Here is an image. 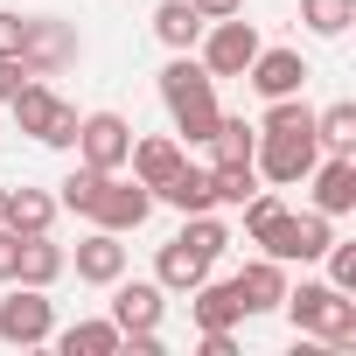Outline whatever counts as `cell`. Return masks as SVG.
Wrapping results in <instances>:
<instances>
[{"label":"cell","mask_w":356,"mask_h":356,"mask_svg":"<svg viewBox=\"0 0 356 356\" xmlns=\"http://www.w3.org/2000/svg\"><path fill=\"white\" fill-rule=\"evenodd\" d=\"M0 56H22V15H0Z\"/></svg>","instance_id":"obj_35"},{"label":"cell","mask_w":356,"mask_h":356,"mask_svg":"<svg viewBox=\"0 0 356 356\" xmlns=\"http://www.w3.org/2000/svg\"><path fill=\"white\" fill-rule=\"evenodd\" d=\"M231 286H238L245 314H273V307L286 300V266H280V259H252V266H245Z\"/></svg>","instance_id":"obj_16"},{"label":"cell","mask_w":356,"mask_h":356,"mask_svg":"<svg viewBox=\"0 0 356 356\" xmlns=\"http://www.w3.org/2000/svg\"><path fill=\"white\" fill-rule=\"evenodd\" d=\"M154 280H161L168 293H196V286L210 280V259H203L196 245H182V238H168L161 259H154Z\"/></svg>","instance_id":"obj_18"},{"label":"cell","mask_w":356,"mask_h":356,"mask_svg":"<svg viewBox=\"0 0 356 356\" xmlns=\"http://www.w3.org/2000/svg\"><path fill=\"white\" fill-rule=\"evenodd\" d=\"M56 335V300H49V286H22L15 280V293L0 300V342L8 349H42Z\"/></svg>","instance_id":"obj_4"},{"label":"cell","mask_w":356,"mask_h":356,"mask_svg":"<svg viewBox=\"0 0 356 356\" xmlns=\"http://www.w3.org/2000/svg\"><path fill=\"white\" fill-rule=\"evenodd\" d=\"M154 203H168V210H182V217H196V210H217V196H210V168H175L168 182L154 189Z\"/></svg>","instance_id":"obj_19"},{"label":"cell","mask_w":356,"mask_h":356,"mask_svg":"<svg viewBox=\"0 0 356 356\" xmlns=\"http://www.w3.org/2000/svg\"><path fill=\"white\" fill-rule=\"evenodd\" d=\"M252 147H259V126L217 119V133H210V154H217V161H252Z\"/></svg>","instance_id":"obj_29"},{"label":"cell","mask_w":356,"mask_h":356,"mask_svg":"<svg viewBox=\"0 0 356 356\" xmlns=\"http://www.w3.org/2000/svg\"><path fill=\"white\" fill-rule=\"evenodd\" d=\"M259 133H314V112H307V98L293 91V98H266V119H259Z\"/></svg>","instance_id":"obj_28"},{"label":"cell","mask_w":356,"mask_h":356,"mask_svg":"<svg viewBox=\"0 0 356 356\" xmlns=\"http://www.w3.org/2000/svg\"><path fill=\"white\" fill-rule=\"evenodd\" d=\"M314 140H321L328 154H356V105H328V112H314Z\"/></svg>","instance_id":"obj_26"},{"label":"cell","mask_w":356,"mask_h":356,"mask_svg":"<svg viewBox=\"0 0 356 356\" xmlns=\"http://www.w3.org/2000/svg\"><path fill=\"white\" fill-rule=\"evenodd\" d=\"M98 182H105V168H84V161H77V168L63 175V189H56V210H77V217H84L91 196H98Z\"/></svg>","instance_id":"obj_30"},{"label":"cell","mask_w":356,"mask_h":356,"mask_svg":"<svg viewBox=\"0 0 356 356\" xmlns=\"http://www.w3.org/2000/svg\"><path fill=\"white\" fill-rule=\"evenodd\" d=\"M0 224H8V231H49L56 224V196L49 189H8V217H0Z\"/></svg>","instance_id":"obj_22"},{"label":"cell","mask_w":356,"mask_h":356,"mask_svg":"<svg viewBox=\"0 0 356 356\" xmlns=\"http://www.w3.org/2000/svg\"><path fill=\"white\" fill-rule=\"evenodd\" d=\"M161 105H168L175 133H182L189 147H210V133H217V119H224V105H217V77H210L189 49H175V63L161 70Z\"/></svg>","instance_id":"obj_1"},{"label":"cell","mask_w":356,"mask_h":356,"mask_svg":"<svg viewBox=\"0 0 356 356\" xmlns=\"http://www.w3.org/2000/svg\"><path fill=\"white\" fill-rule=\"evenodd\" d=\"M70 266H77V280H84V286H112V280L126 273V245H119V231H91V238L77 245V259H70Z\"/></svg>","instance_id":"obj_15"},{"label":"cell","mask_w":356,"mask_h":356,"mask_svg":"<svg viewBox=\"0 0 356 356\" xmlns=\"http://www.w3.org/2000/svg\"><path fill=\"white\" fill-rule=\"evenodd\" d=\"M63 356H112L119 349V321H77V328H63V335H49Z\"/></svg>","instance_id":"obj_23"},{"label":"cell","mask_w":356,"mask_h":356,"mask_svg":"<svg viewBox=\"0 0 356 356\" xmlns=\"http://www.w3.org/2000/svg\"><path fill=\"white\" fill-rule=\"evenodd\" d=\"M203 22H224V15H245V0H189Z\"/></svg>","instance_id":"obj_34"},{"label":"cell","mask_w":356,"mask_h":356,"mask_svg":"<svg viewBox=\"0 0 356 356\" xmlns=\"http://www.w3.org/2000/svg\"><path fill=\"white\" fill-rule=\"evenodd\" d=\"M252 56H259V29H252L245 15H224V22L203 29V56H196V63H203L210 77H245Z\"/></svg>","instance_id":"obj_6"},{"label":"cell","mask_w":356,"mask_h":356,"mask_svg":"<svg viewBox=\"0 0 356 356\" xmlns=\"http://www.w3.org/2000/svg\"><path fill=\"white\" fill-rule=\"evenodd\" d=\"M321 161V140L314 133H259V147H252V168L266 175L273 189H293V182H307V168Z\"/></svg>","instance_id":"obj_5"},{"label":"cell","mask_w":356,"mask_h":356,"mask_svg":"<svg viewBox=\"0 0 356 356\" xmlns=\"http://www.w3.org/2000/svg\"><path fill=\"white\" fill-rule=\"evenodd\" d=\"M22 63L35 70V77H56V70H70L77 63V29L70 22H22Z\"/></svg>","instance_id":"obj_10"},{"label":"cell","mask_w":356,"mask_h":356,"mask_svg":"<svg viewBox=\"0 0 356 356\" xmlns=\"http://www.w3.org/2000/svg\"><path fill=\"white\" fill-rule=\"evenodd\" d=\"M119 293H112V321H119V335H140V328H161V314H168V286L161 280H112Z\"/></svg>","instance_id":"obj_11"},{"label":"cell","mask_w":356,"mask_h":356,"mask_svg":"<svg viewBox=\"0 0 356 356\" xmlns=\"http://www.w3.org/2000/svg\"><path fill=\"white\" fill-rule=\"evenodd\" d=\"M307 182H314V210H321V217H349V210H356V161H349V154L314 161Z\"/></svg>","instance_id":"obj_13"},{"label":"cell","mask_w":356,"mask_h":356,"mask_svg":"<svg viewBox=\"0 0 356 356\" xmlns=\"http://www.w3.org/2000/svg\"><path fill=\"white\" fill-rule=\"evenodd\" d=\"M300 22L335 42V35H349V22H356V0H300Z\"/></svg>","instance_id":"obj_27"},{"label":"cell","mask_w":356,"mask_h":356,"mask_svg":"<svg viewBox=\"0 0 356 356\" xmlns=\"http://www.w3.org/2000/svg\"><path fill=\"white\" fill-rule=\"evenodd\" d=\"M77 161L84 168H105V175H119L126 168V154H133V126L119 119V112H91V119H77Z\"/></svg>","instance_id":"obj_9"},{"label":"cell","mask_w":356,"mask_h":356,"mask_svg":"<svg viewBox=\"0 0 356 356\" xmlns=\"http://www.w3.org/2000/svg\"><path fill=\"white\" fill-rule=\"evenodd\" d=\"M210 196H217V203L259 196V168H252V161H210Z\"/></svg>","instance_id":"obj_24"},{"label":"cell","mask_w":356,"mask_h":356,"mask_svg":"<svg viewBox=\"0 0 356 356\" xmlns=\"http://www.w3.org/2000/svg\"><path fill=\"white\" fill-rule=\"evenodd\" d=\"M203 29H210V22L189 8V0H161V8H154V35H161L168 49H196Z\"/></svg>","instance_id":"obj_21"},{"label":"cell","mask_w":356,"mask_h":356,"mask_svg":"<svg viewBox=\"0 0 356 356\" xmlns=\"http://www.w3.org/2000/svg\"><path fill=\"white\" fill-rule=\"evenodd\" d=\"M328 238H335V217H321V210H307V217H280L273 231H266V259H280V266H314L321 252H328Z\"/></svg>","instance_id":"obj_7"},{"label":"cell","mask_w":356,"mask_h":356,"mask_svg":"<svg viewBox=\"0 0 356 356\" xmlns=\"http://www.w3.org/2000/svg\"><path fill=\"white\" fill-rule=\"evenodd\" d=\"M0 217H8V182H0Z\"/></svg>","instance_id":"obj_36"},{"label":"cell","mask_w":356,"mask_h":356,"mask_svg":"<svg viewBox=\"0 0 356 356\" xmlns=\"http://www.w3.org/2000/svg\"><path fill=\"white\" fill-rule=\"evenodd\" d=\"M8 105H15V126H22L29 140H42V147H70V140H77V105H63L49 84L29 77Z\"/></svg>","instance_id":"obj_3"},{"label":"cell","mask_w":356,"mask_h":356,"mask_svg":"<svg viewBox=\"0 0 356 356\" xmlns=\"http://www.w3.org/2000/svg\"><path fill=\"white\" fill-rule=\"evenodd\" d=\"M15 259H22V231L0 224V286H15Z\"/></svg>","instance_id":"obj_32"},{"label":"cell","mask_w":356,"mask_h":356,"mask_svg":"<svg viewBox=\"0 0 356 356\" xmlns=\"http://www.w3.org/2000/svg\"><path fill=\"white\" fill-rule=\"evenodd\" d=\"M98 231H140L147 217H154V189L147 182H119V175H105V182H98V196H91V210H84Z\"/></svg>","instance_id":"obj_8"},{"label":"cell","mask_w":356,"mask_h":356,"mask_svg":"<svg viewBox=\"0 0 356 356\" xmlns=\"http://www.w3.org/2000/svg\"><path fill=\"white\" fill-rule=\"evenodd\" d=\"M182 161H189V154H182V140H168V133H154V140H140V133H133V154H126L133 182H147V189H161Z\"/></svg>","instance_id":"obj_17"},{"label":"cell","mask_w":356,"mask_h":356,"mask_svg":"<svg viewBox=\"0 0 356 356\" xmlns=\"http://www.w3.org/2000/svg\"><path fill=\"white\" fill-rule=\"evenodd\" d=\"M280 314H286V321H293L300 335H314L321 349H356V300H349L342 286H328V280L286 286Z\"/></svg>","instance_id":"obj_2"},{"label":"cell","mask_w":356,"mask_h":356,"mask_svg":"<svg viewBox=\"0 0 356 356\" xmlns=\"http://www.w3.org/2000/svg\"><path fill=\"white\" fill-rule=\"evenodd\" d=\"M203 356H238V335L231 328H203Z\"/></svg>","instance_id":"obj_33"},{"label":"cell","mask_w":356,"mask_h":356,"mask_svg":"<svg viewBox=\"0 0 356 356\" xmlns=\"http://www.w3.org/2000/svg\"><path fill=\"white\" fill-rule=\"evenodd\" d=\"M245 77H252V91H259V98H293V91H307V77H314V70H307V56H300V49H266V42H259V56H252V70H245Z\"/></svg>","instance_id":"obj_12"},{"label":"cell","mask_w":356,"mask_h":356,"mask_svg":"<svg viewBox=\"0 0 356 356\" xmlns=\"http://www.w3.org/2000/svg\"><path fill=\"white\" fill-rule=\"evenodd\" d=\"M189 314H196V328H238V321H245V300H238L231 280H203V286L189 293Z\"/></svg>","instance_id":"obj_20"},{"label":"cell","mask_w":356,"mask_h":356,"mask_svg":"<svg viewBox=\"0 0 356 356\" xmlns=\"http://www.w3.org/2000/svg\"><path fill=\"white\" fill-rule=\"evenodd\" d=\"M175 238H182V245H196V252H203L210 266H217V259L231 252V231H224V224H217L210 210H196V217H182V231H175Z\"/></svg>","instance_id":"obj_25"},{"label":"cell","mask_w":356,"mask_h":356,"mask_svg":"<svg viewBox=\"0 0 356 356\" xmlns=\"http://www.w3.org/2000/svg\"><path fill=\"white\" fill-rule=\"evenodd\" d=\"M63 266H70V252H63L49 231H29V238H22V259H15V280H22V286H56Z\"/></svg>","instance_id":"obj_14"},{"label":"cell","mask_w":356,"mask_h":356,"mask_svg":"<svg viewBox=\"0 0 356 356\" xmlns=\"http://www.w3.org/2000/svg\"><path fill=\"white\" fill-rule=\"evenodd\" d=\"M29 77H35V70H29L22 56H0V105H8V98H15V91L29 84Z\"/></svg>","instance_id":"obj_31"}]
</instances>
